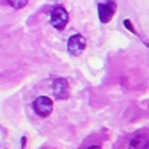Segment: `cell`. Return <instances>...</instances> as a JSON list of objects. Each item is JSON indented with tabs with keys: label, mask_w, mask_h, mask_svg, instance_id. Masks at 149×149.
<instances>
[{
	"label": "cell",
	"mask_w": 149,
	"mask_h": 149,
	"mask_svg": "<svg viewBox=\"0 0 149 149\" xmlns=\"http://www.w3.org/2000/svg\"><path fill=\"white\" fill-rule=\"evenodd\" d=\"M50 20H52V25L57 29V30H64L66 25H68V22H69V14H68V11L62 6H55L52 9Z\"/></svg>",
	"instance_id": "6da1fadb"
},
{
	"label": "cell",
	"mask_w": 149,
	"mask_h": 149,
	"mask_svg": "<svg viewBox=\"0 0 149 149\" xmlns=\"http://www.w3.org/2000/svg\"><path fill=\"white\" fill-rule=\"evenodd\" d=\"M32 108L39 117H48L52 114V110H53V103H52V100L48 96H39V98L34 100Z\"/></svg>",
	"instance_id": "7a4b0ae2"
},
{
	"label": "cell",
	"mask_w": 149,
	"mask_h": 149,
	"mask_svg": "<svg viewBox=\"0 0 149 149\" xmlns=\"http://www.w3.org/2000/svg\"><path fill=\"white\" fill-rule=\"evenodd\" d=\"M87 149H101L100 146H91V147H87Z\"/></svg>",
	"instance_id": "9c48e42d"
},
{
	"label": "cell",
	"mask_w": 149,
	"mask_h": 149,
	"mask_svg": "<svg viewBox=\"0 0 149 149\" xmlns=\"http://www.w3.org/2000/svg\"><path fill=\"white\" fill-rule=\"evenodd\" d=\"M128 149H149V135L140 132V133H135L130 140V146Z\"/></svg>",
	"instance_id": "5b68a950"
},
{
	"label": "cell",
	"mask_w": 149,
	"mask_h": 149,
	"mask_svg": "<svg viewBox=\"0 0 149 149\" xmlns=\"http://www.w3.org/2000/svg\"><path fill=\"white\" fill-rule=\"evenodd\" d=\"M85 45H87L85 37L82 34H74V36H71L68 39V50H69L71 55H80L85 50Z\"/></svg>",
	"instance_id": "3957f363"
},
{
	"label": "cell",
	"mask_w": 149,
	"mask_h": 149,
	"mask_svg": "<svg viewBox=\"0 0 149 149\" xmlns=\"http://www.w3.org/2000/svg\"><path fill=\"white\" fill-rule=\"evenodd\" d=\"M52 89H53L55 98H59V100L68 98L69 85H68V80H66V78H55V80L52 82Z\"/></svg>",
	"instance_id": "277c9868"
},
{
	"label": "cell",
	"mask_w": 149,
	"mask_h": 149,
	"mask_svg": "<svg viewBox=\"0 0 149 149\" xmlns=\"http://www.w3.org/2000/svg\"><path fill=\"white\" fill-rule=\"evenodd\" d=\"M98 11H100V20L103 23H107L110 18H112V14H114V11H107V6H103V4L98 6Z\"/></svg>",
	"instance_id": "8992f818"
},
{
	"label": "cell",
	"mask_w": 149,
	"mask_h": 149,
	"mask_svg": "<svg viewBox=\"0 0 149 149\" xmlns=\"http://www.w3.org/2000/svg\"><path fill=\"white\" fill-rule=\"evenodd\" d=\"M124 27H126V29H128V30H130V32H133V34H135V32H137V30H135V29H133V25H132V22H130V20H126V22H124Z\"/></svg>",
	"instance_id": "ba28073f"
},
{
	"label": "cell",
	"mask_w": 149,
	"mask_h": 149,
	"mask_svg": "<svg viewBox=\"0 0 149 149\" xmlns=\"http://www.w3.org/2000/svg\"><path fill=\"white\" fill-rule=\"evenodd\" d=\"M7 4L11 7H14V9H22V7H25L29 4V0H7Z\"/></svg>",
	"instance_id": "52a82bcc"
}]
</instances>
